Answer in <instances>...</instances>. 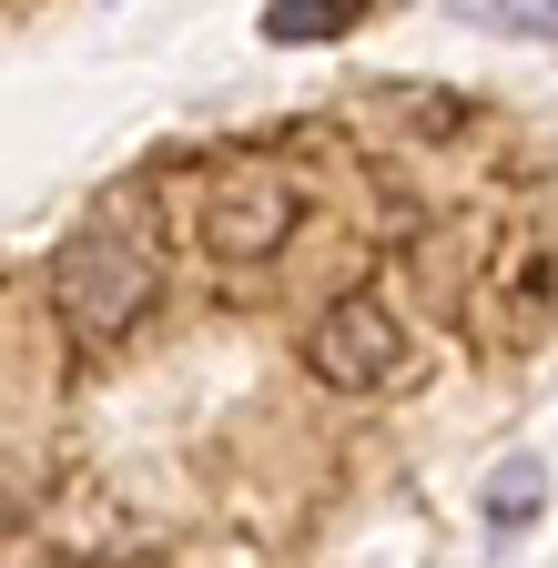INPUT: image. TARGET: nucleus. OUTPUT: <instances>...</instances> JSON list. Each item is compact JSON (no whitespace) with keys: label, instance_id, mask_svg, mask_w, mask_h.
Instances as JSON below:
<instances>
[{"label":"nucleus","instance_id":"1","mask_svg":"<svg viewBox=\"0 0 558 568\" xmlns=\"http://www.w3.org/2000/svg\"><path fill=\"white\" fill-rule=\"evenodd\" d=\"M153 295H163V264H153L143 224H132V234H112V224H82L72 244H61V264H51V315L72 325L82 345H112V335H132V325L153 315Z\"/></svg>","mask_w":558,"mask_h":568},{"label":"nucleus","instance_id":"2","mask_svg":"<svg viewBox=\"0 0 558 568\" xmlns=\"http://www.w3.org/2000/svg\"><path fill=\"white\" fill-rule=\"evenodd\" d=\"M305 366H315V386H335V396H376V386H396V366H406V325H396V305H386V295H335V305L305 325Z\"/></svg>","mask_w":558,"mask_h":568},{"label":"nucleus","instance_id":"3","mask_svg":"<svg viewBox=\"0 0 558 568\" xmlns=\"http://www.w3.org/2000/svg\"><path fill=\"white\" fill-rule=\"evenodd\" d=\"M295 224H305V193L285 173H224L214 193H203L193 244L214 254V264H274V254L295 244Z\"/></svg>","mask_w":558,"mask_h":568},{"label":"nucleus","instance_id":"4","mask_svg":"<svg viewBox=\"0 0 558 568\" xmlns=\"http://www.w3.org/2000/svg\"><path fill=\"white\" fill-rule=\"evenodd\" d=\"M376 11V0H274L264 11V41H345Z\"/></svg>","mask_w":558,"mask_h":568},{"label":"nucleus","instance_id":"5","mask_svg":"<svg viewBox=\"0 0 558 568\" xmlns=\"http://www.w3.org/2000/svg\"><path fill=\"white\" fill-rule=\"evenodd\" d=\"M538 497H548V467L538 457H508L498 477H487V528H528Z\"/></svg>","mask_w":558,"mask_h":568},{"label":"nucleus","instance_id":"6","mask_svg":"<svg viewBox=\"0 0 558 568\" xmlns=\"http://www.w3.org/2000/svg\"><path fill=\"white\" fill-rule=\"evenodd\" d=\"M487 21H508V31H548V41H558V0H487Z\"/></svg>","mask_w":558,"mask_h":568}]
</instances>
